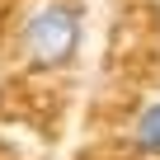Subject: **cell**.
I'll return each mask as SVG.
<instances>
[{
  "instance_id": "obj_1",
  "label": "cell",
  "mask_w": 160,
  "mask_h": 160,
  "mask_svg": "<svg viewBox=\"0 0 160 160\" xmlns=\"http://www.w3.org/2000/svg\"><path fill=\"white\" fill-rule=\"evenodd\" d=\"M85 47V10L80 0H33L19 24V57L33 71H61Z\"/></svg>"
},
{
  "instance_id": "obj_2",
  "label": "cell",
  "mask_w": 160,
  "mask_h": 160,
  "mask_svg": "<svg viewBox=\"0 0 160 160\" xmlns=\"http://www.w3.org/2000/svg\"><path fill=\"white\" fill-rule=\"evenodd\" d=\"M132 146L151 160H160V99H151L137 118H132Z\"/></svg>"
}]
</instances>
